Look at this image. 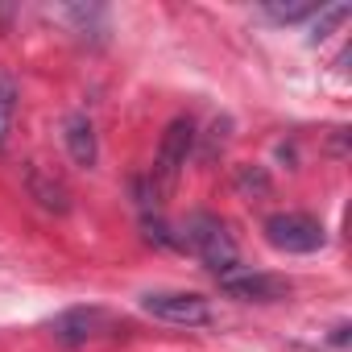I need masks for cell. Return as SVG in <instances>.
<instances>
[{
  "mask_svg": "<svg viewBox=\"0 0 352 352\" xmlns=\"http://www.w3.org/2000/svg\"><path fill=\"white\" fill-rule=\"evenodd\" d=\"M25 183H30V195L46 208V212H67L71 208V195H67V187L58 183V179H50L46 170H38V166H30L25 170Z\"/></svg>",
  "mask_w": 352,
  "mask_h": 352,
  "instance_id": "cell-7",
  "label": "cell"
},
{
  "mask_svg": "<svg viewBox=\"0 0 352 352\" xmlns=\"http://www.w3.org/2000/svg\"><path fill=\"white\" fill-rule=\"evenodd\" d=\"M67 149H71V157L79 162V166H91L96 162V129H91V120L87 116H67Z\"/></svg>",
  "mask_w": 352,
  "mask_h": 352,
  "instance_id": "cell-9",
  "label": "cell"
},
{
  "mask_svg": "<svg viewBox=\"0 0 352 352\" xmlns=\"http://www.w3.org/2000/svg\"><path fill=\"white\" fill-rule=\"evenodd\" d=\"M108 327H112V319H108L100 307H75V311L58 315L50 331H54L58 344H87V340H96V336L108 331Z\"/></svg>",
  "mask_w": 352,
  "mask_h": 352,
  "instance_id": "cell-6",
  "label": "cell"
},
{
  "mask_svg": "<svg viewBox=\"0 0 352 352\" xmlns=\"http://www.w3.org/2000/svg\"><path fill=\"white\" fill-rule=\"evenodd\" d=\"M265 241L278 253H315V249H323L327 232L307 212H278V216L265 220Z\"/></svg>",
  "mask_w": 352,
  "mask_h": 352,
  "instance_id": "cell-3",
  "label": "cell"
},
{
  "mask_svg": "<svg viewBox=\"0 0 352 352\" xmlns=\"http://www.w3.org/2000/svg\"><path fill=\"white\" fill-rule=\"evenodd\" d=\"M220 286L241 302H282V298H290V282L282 274H261V270H228V274H220Z\"/></svg>",
  "mask_w": 352,
  "mask_h": 352,
  "instance_id": "cell-5",
  "label": "cell"
},
{
  "mask_svg": "<svg viewBox=\"0 0 352 352\" xmlns=\"http://www.w3.org/2000/svg\"><path fill=\"white\" fill-rule=\"evenodd\" d=\"M183 245L220 278L228 270H236V241L228 232V224L212 212H191L183 224Z\"/></svg>",
  "mask_w": 352,
  "mask_h": 352,
  "instance_id": "cell-2",
  "label": "cell"
},
{
  "mask_svg": "<svg viewBox=\"0 0 352 352\" xmlns=\"http://www.w3.org/2000/svg\"><path fill=\"white\" fill-rule=\"evenodd\" d=\"M17 104H21V87L13 79L9 67H0V149L9 145L13 137V124H17Z\"/></svg>",
  "mask_w": 352,
  "mask_h": 352,
  "instance_id": "cell-8",
  "label": "cell"
},
{
  "mask_svg": "<svg viewBox=\"0 0 352 352\" xmlns=\"http://www.w3.org/2000/svg\"><path fill=\"white\" fill-rule=\"evenodd\" d=\"M265 13L274 17V21H307L311 13H319V5H315V0H290V5H278V0H274V5H265Z\"/></svg>",
  "mask_w": 352,
  "mask_h": 352,
  "instance_id": "cell-10",
  "label": "cell"
},
{
  "mask_svg": "<svg viewBox=\"0 0 352 352\" xmlns=\"http://www.w3.org/2000/svg\"><path fill=\"white\" fill-rule=\"evenodd\" d=\"M195 149V124L187 116L170 120L166 133H162V145H157V157H153V170H149V191H145V204H166L174 195V187H179V174L187 166Z\"/></svg>",
  "mask_w": 352,
  "mask_h": 352,
  "instance_id": "cell-1",
  "label": "cell"
},
{
  "mask_svg": "<svg viewBox=\"0 0 352 352\" xmlns=\"http://www.w3.org/2000/svg\"><path fill=\"white\" fill-rule=\"evenodd\" d=\"M348 5H331V9H319V17H315V25H311V42H323L340 21H348Z\"/></svg>",
  "mask_w": 352,
  "mask_h": 352,
  "instance_id": "cell-11",
  "label": "cell"
},
{
  "mask_svg": "<svg viewBox=\"0 0 352 352\" xmlns=\"http://www.w3.org/2000/svg\"><path fill=\"white\" fill-rule=\"evenodd\" d=\"M141 307H145L153 319H162V323H183V327H204V323H212L208 298H199V294H191V290H149V294L141 298Z\"/></svg>",
  "mask_w": 352,
  "mask_h": 352,
  "instance_id": "cell-4",
  "label": "cell"
},
{
  "mask_svg": "<svg viewBox=\"0 0 352 352\" xmlns=\"http://www.w3.org/2000/svg\"><path fill=\"white\" fill-rule=\"evenodd\" d=\"M236 187H241V191H265V174H261V170H249V166H241V174H236Z\"/></svg>",
  "mask_w": 352,
  "mask_h": 352,
  "instance_id": "cell-12",
  "label": "cell"
}]
</instances>
